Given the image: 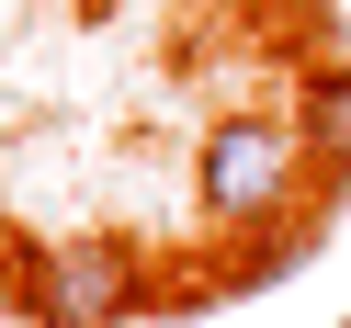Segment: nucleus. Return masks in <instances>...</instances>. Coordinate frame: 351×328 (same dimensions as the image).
<instances>
[{
  "mask_svg": "<svg viewBox=\"0 0 351 328\" xmlns=\"http://www.w3.org/2000/svg\"><path fill=\"white\" fill-rule=\"evenodd\" d=\"M306 170H317L306 125H295V114H261V102L215 114V125H204V147H193V192H204L215 227H272V215H295Z\"/></svg>",
  "mask_w": 351,
  "mask_h": 328,
  "instance_id": "f257e3e1",
  "label": "nucleus"
},
{
  "mask_svg": "<svg viewBox=\"0 0 351 328\" xmlns=\"http://www.w3.org/2000/svg\"><path fill=\"white\" fill-rule=\"evenodd\" d=\"M23 305H34V328H136V305H159V294H147L136 238L80 227V238L23 260Z\"/></svg>",
  "mask_w": 351,
  "mask_h": 328,
  "instance_id": "f03ea898",
  "label": "nucleus"
},
{
  "mask_svg": "<svg viewBox=\"0 0 351 328\" xmlns=\"http://www.w3.org/2000/svg\"><path fill=\"white\" fill-rule=\"evenodd\" d=\"M295 125H306V147H317L328 170H351V57L306 68V91H295Z\"/></svg>",
  "mask_w": 351,
  "mask_h": 328,
  "instance_id": "7ed1b4c3",
  "label": "nucleus"
},
{
  "mask_svg": "<svg viewBox=\"0 0 351 328\" xmlns=\"http://www.w3.org/2000/svg\"><path fill=\"white\" fill-rule=\"evenodd\" d=\"M69 12H80V23H114V12H136V0H69Z\"/></svg>",
  "mask_w": 351,
  "mask_h": 328,
  "instance_id": "20e7f679",
  "label": "nucleus"
}]
</instances>
